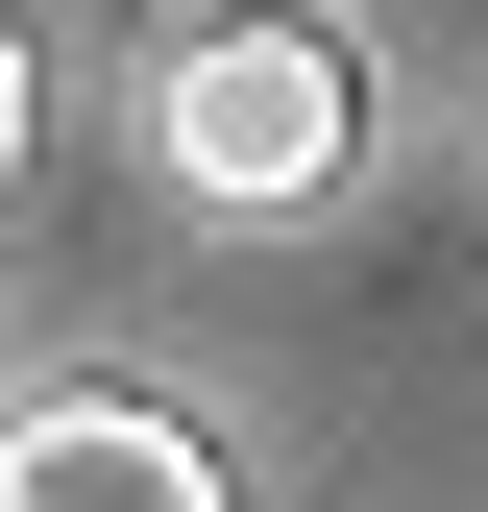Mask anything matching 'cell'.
<instances>
[{"mask_svg": "<svg viewBox=\"0 0 488 512\" xmlns=\"http://www.w3.org/2000/svg\"><path fill=\"white\" fill-rule=\"evenodd\" d=\"M342 147H366V49L318 0H196V25L147 49V171L196 220H318Z\"/></svg>", "mask_w": 488, "mask_h": 512, "instance_id": "obj_1", "label": "cell"}, {"mask_svg": "<svg viewBox=\"0 0 488 512\" xmlns=\"http://www.w3.org/2000/svg\"><path fill=\"white\" fill-rule=\"evenodd\" d=\"M0 512H220V439L171 415V391H25L0 415Z\"/></svg>", "mask_w": 488, "mask_h": 512, "instance_id": "obj_2", "label": "cell"}, {"mask_svg": "<svg viewBox=\"0 0 488 512\" xmlns=\"http://www.w3.org/2000/svg\"><path fill=\"white\" fill-rule=\"evenodd\" d=\"M0 171H25V25H0Z\"/></svg>", "mask_w": 488, "mask_h": 512, "instance_id": "obj_3", "label": "cell"}]
</instances>
